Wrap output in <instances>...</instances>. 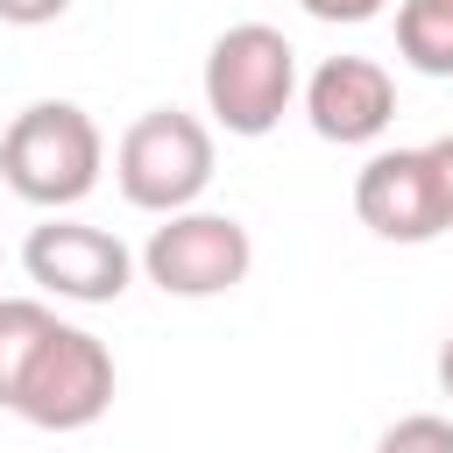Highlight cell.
<instances>
[{"label": "cell", "mask_w": 453, "mask_h": 453, "mask_svg": "<svg viewBox=\"0 0 453 453\" xmlns=\"http://www.w3.org/2000/svg\"><path fill=\"white\" fill-rule=\"evenodd\" d=\"M99 170H106V134L78 99H35L0 134V184L42 212H71L78 198H92Z\"/></svg>", "instance_id": "cell-1"}, {"label": "cell", "mask_w": 453, "mask_h": 453, "mask_svg": "<svg viewBox=\"0 0 453 453\" xmlns=\"http://www.w3.org/2000/svg\"><path fill=\"white\" fill-rule=\"evenodd\" d=\"M290 99H297V50L283 42V28L234 21L226 35H212V50H205V113L226 134H241V142L269 134L290 113Z\"/></svg>", "instance_id": "cell-2"}, {"label": "cell", "mask_w": 453, "mask_h": 453, "mask_svg": "<svg viewBox=\"0 0 453 453\" xmlns=\"http://www.w3.org/2000/svg\"><path fill=\"white\" fill-rule=\"evenodd\" d=\"M113 184L134 212H191L212 184V127L184 106H149L113 149Z\"/></svg>", "instance_id": "cell-3"}, {"label": "cell", "mask_w": 453, "mask_h": 453, "mask_svg": "<svg viewBox=\"0 0 453 453\" xmlns=\"http://www.w3.org/2000/svg\"><path fill=\"white\" fill-rule=\"evenodd\" d=\"M7 411L28 418L35 432H85V425H99L113 411V354H106V340L57 319V333L28 361V375H21Z\"/></svg>", "instance_id": "cell-4"}, {"label": "cell", "mask_w": 453, "mask_h": 453, "mask_svg": "<svg viewBox=\"0 0 453 453\" xmlns=\"http://www.w3.org/2000/svg\"><path fill=\"white\" fill-rule=\"evenodd\" d=\"M255 269V241L234 212H170L149 248H142V276L163 290V297H226L234 283H248Z\"/></svg>", "instance_id": "cell-5"}, {"label": "cell", "mask_w": 453, "mask_h": 453, "mask_svg": "<svg viewBox=\"0 0 453 453\" xmlns=\"http://www.w3.org/2000/svg\"><path fill=\"white\" fill-rule=\"evenodd\" d=\"M21 269H28V283H42V290L64 297V304H113V297L134 283V255H127V241L106 234V226L64 219V212H50V219L28 234Z\"/></svg>", "instance_id": "cell-6"}, {"label": "cell", "mask_w": 453, "mask_h": 453, "mask_svg": "<svg viewBox=\"0 0 453 453\" xmlns=\"http://www.w3.org/2000/svg\"><path fill=\"white\" fill-rule=\"evenodd\" d=\"M354 212L375 241L396 248H425L446 234V205H439V177L425 149H375L354 177Z\"/></svg>", "instance_id": "cell-7"}, {"label": "cell", "mask_w": 453, "mask_h": 453, "mask_svg": "<svg viewBox=\"0 0 453 453\" xmlns=\"http://www.w3.org/2000/svg\"><path fill=\"white\" fill-rule=\"evenodd\" d=\"M304 120L319 142H340V149L382 142V127L396 120V78L375 57H326L304 78Z\"/></svg>", "instance_id": "cell-8"}, {"label": "cell", "mask_w": 453, "mask_h": 453, "mask_svg": "<svg viewBox=\"0 0 453 453\" xmlns=\"http://www.w3.org/2000/svg\"><path fill=\"white\" fill-rule=\"evenodd\" d=\"M57 333V311L42 297H0V411L14 403L28 361L42 354V340Z\"/></svg>", "instance_id": "cell-9"}, {"label": "cell", "mask_w": 453, "mask_h": 453, "mask_svg": "<svg viewBox=\"0 0 453 453\" xmlns=\"http://www.w3.org/2000/svg\"><path fill=\"white\" fill-rule=\"evenodd\" d=\"M396 57L425 78H453V0H403L396 7Z\"/></svg>", "instance_id": "cell-10"}, {"label": "cell", "mask_w": 453, "mask_h": 453, "mask_svg": "<svg viewBox=\"0 0 453 453\" xmlns=\"http://www.w3.org/2000/svg\"><path fill=\"white\" fill-rule=\"evenodd\" d=\"M375 453H453V418L411 411V418H396V425L375 439Z\"/></svg>", "instance_id": "cell-11"}, {"label": "cell", "mask_w": 453, "mask_h": 453, "mask_svg": "<svg viewBox=\"0 0 453 453\" xmlns=\"http://www.w3.org/2000/svg\"><path fill=\"white\" fill-rule=\"evenodd\" d=\"M297 7H304L311 21H347V28H354V21H375L389 0H297Z\"/></svg>", "instance_id": "cell-12"}, {"label": "cell", "mask_w": 453, "mask_h": 453, "mask_svg": "<svg viewBox=\"0 0 453 453\" xmlns=\"http://www.w3.org/2000/svg\"><path fill=\"white\" fill-rule=\"evenodd\" d=\"M71 0H0V21H14V28H42V21H57Z\"/></svg>", "instance_id": "cell-13"}, {"label": "cell", "mask_w": 453, "mask_h": 453, "mask_svg": "<svg viewBox=\"0 0 453 453\" xmlns=\"http://www.w3.org/2000/svg\"><path fill=\"white\" fill-rule=\"evenodd\" d=\"M425 156H432V177H439V205H446V226H453V134L425 142Z\"/></svg>", "instance_id": "cell-14"}, {"label": "cell", "mask_w": 453, "mask_h": 453, "mask_svg": "<svg viewBox=\"0 0 453 453\" xmlns=\"http://www.w3.org/2000/svg\"><path fill=\"white\" fill-rule=\"evenodd\" d=\"M439 389L453 396V333H446V347H439Z\"/></svg>", "instance_id": "cell-15"}]
</instances>
